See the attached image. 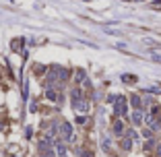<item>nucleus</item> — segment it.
Listing matches in <instances>:
<instances>
[{"label":"nucleus","instance_id":"20e7f679","mask_svg":"<svg viewBox=\"0 0 161 157\" xmlns=\"http://www.w3.org/2000/svg\"><path fill=\"white\" fill-rule=\"evenodd\" d=\"M62 136H64L66 141H70V136H72V128H70V124H68V122L62 124Z\"/></svg>","mask_w":161,"mask_h":157},{"label":"nucleus","instance_id":"6e6552de","mask_svg":"<svg viewBox=\"0 0 161 157\" xmlns=\"http://www.w3.org/2000/svg\"><path fill=\"white\" fill-rule=\"evenodd\" d=\"M143 136H145L147 141H149V139H153V130H151V128H145V130H143Z\"/></svg>","mask_w":161,"mask_h":157},{"label":"nucleus","instance_id":"7ed1b4c3","mask_svg":"<svg viewBox=\"0 0 161 157\" xmlns=\"http://www.w3.org/2000/svg\"><path fill=\"white\" fill-rule=\"evenodd\" d=\"M145 122V116H143V112H140V110H134V112H132V124H143Z\"/></svg>","mask_w":161,"mask_h":157},{"label":"nucleus","instance_id":"423d86ee","mask_svg":"<svg viewBox=\"0 0 161 157\" xmlns=\"http://www.w3.org/2000/svg\"><path fill=\"white\" fill-rule=\"evenodd\" d=\"M114 132H116L118 136H122V135H124V124L120 122V120H116V122H114Z\"/></svg>","mask_w":161,"mask_h":157},{"label":"nucleus","instance_id":"0eeeda50","mask_svg":"<svg viewBox=\"0 0 161 157\" xmlns=\"http://www.w3.org/2000/svg\"><path fill=\"white\" fill-rule=\"evenodd\" d=\"M122 147H124V151H130V147H132V139H124V141H122Z\"/></svg>","mask_w":161,"mask_h":157},{"label":"nucleus","instance_id":"9d476101","mask_svg":"<svg viewBox=\"0 0 161 157\" xmlns=\"http://www.w3.org/2000/svg\"><path fill=\"white\" fill-rule=\"evenodd\" d=\"M153 6H155V8H159V11H161V0H155V2H153Z\"/></svg>","mask_w":161,"mask_h":157},{"label":"nucleus","instance_id":"f257e3e1","mask_svg":"<svg viewBox=\"0 0 161 157\" xmlns=\"http://www.w3.org/2000/svg\"><path fill=\"white\" fill-rule=\"evenodd\" d=\"M145 124L149 126L153 132L161 130V118H159V116H155V114H147V116H145Z\"/></svg>","mask_w":161,"mask_h":157},{"label":"nucleus","instance_id":"39448f33","mask_svg":"<svg viewBox=\"0 0 161 157\" xmlns=\"http://www.w3.org/2000/svg\"><path fill=\"white\" fill-rule=\"evenodd\" d=\"M130 103H132V108H134V110H140V105H143V99H140L138 95H130Z\"/></svg>","mask_w":161,"mask_h":157},{"label":"nucleus","instance_id":"f03ea898","mask_svg":"<svg viewBox=\"0 0 161 157\" xmlns=\"http://www.w3.org/2000/svg\"><path fill=\"white\" fill-rule=\"evenodd\" d=\"M114 112L118 114V116H124V114L128 112V108H126V97H122V95H120V97L116 99V108H114Z\"/></svg>","mask_w":161,"mask_h":157},{"label":"nucleus","instance_id":"1a4fd4ad","mask_svg":"<svg viewBox=\"0 0 161 157\" xmlns=\"http://www.w3.org/2000/svg\"><path fill=\"white\" fill-rule=\"evenodd\" d=\"M122 81H126V83H134V81H136V77H132V75H124V77H122Z\"/></svg>","mask_w":161,"mask_h":157}]
</instances>
